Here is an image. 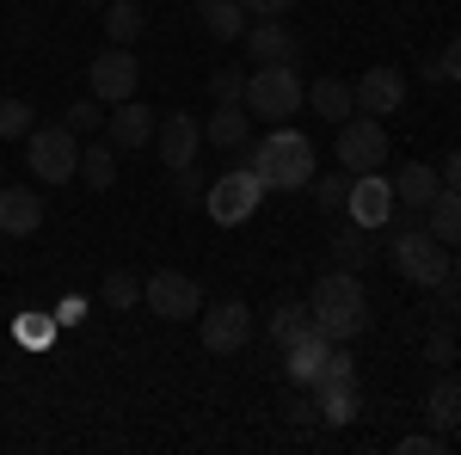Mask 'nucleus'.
Listing matches in <instances>:
<instances>
[{"label": "nucleus", "mask_w": 461, "mask_h": 455, "mask_svg": "<svg viewBox=\"0 0 461 455\" xmlns=\"http://www.w3.org/2000/svg\"><path fill=\"white\" fill-rule=\"evenodd\" d=\"M308 308H314V326L332 339V345H351V339L369 332V289H363V278L345 271V265H339V271H326V278L314 283Z\"/></svg>", "instance_id": "1"}, {"label": "nucleus", "mask_w": 461, "mask_h": 455, "mask_svg": "<svg viewBox=\"0 0 461 455\" xmlns=\"http://www.w3.org/2000/svg\"><path fill=\"white\" fill-rule=\"evenodd\" d=\"M247 167L258 173L265 191H308V178H314V141L302 136V130H289V123H277L271 136L252 141Z\"/></svg>", "instance_id": "2"}, {"label": "nucleus", "mask_w": 461, "mask_h": 455, "mask_svg": "<svg viewBox=\"0 0 461 455\" xmlns=\"http://www.w3.org/2000/svg\"><path fill=\"white\" fill-rule=\"evenodd\" d=\"M393 271L406 283H419V289H437L449 278V246L437 241L425 222L419 228H393Z\"/></svg>", "instance_id": "3"}, {"label": "nucleus", "mask_w": 461, "mask_h": 455, "mask_svg": "<svg viewBox=\"0 0 461 455\" xmlns=\"http://www.w3.org/2000/svg\"><path fill=\"white\" fill-rule=\"evenodd\" d=\"M25 167H32V178H43V185H68V178H80V136H74L68 123H37L32 136H25Z\"/></svg>", "instance_id": "4"}, {"label": "nucleus", "mask_w": 461, "mask_h": 455, "mask_svg": "<svg viewBox=\"0 0 461 455\" xmlns=\"http://www.w3.org/2000/svg\"><path fill=\"white\" fill-rule=\"evenodd\" d=\"M258 204H265V185H258L252 167H234V173H221L210 191H203V210H210V222H221V228H240L247 215H258Z\"/></svg>", "instance_id": "5"}, {"label": "nucleus", "mask_w": 461, "mask_h": 455, "mask_svg": "<svg viewBox=\"0 0 461 455\" xmlns=\"http://www.w3.org/2000/svg\"><path fill=\"white\" fill-rule=\"evenodd\" d=\"M308 105V86L295 68H252L247 74V111L252 117H295Z\"/></svg>", "instance_id": "6"}, {"label": "nucleus", "mask_w": 461, "mask_h": 455, "mask_svg": "<svg viewBox=\"0 0 461 455\" xmlns=\"http://www.w3.org/2000/svg\"><path fill=\"white\" fill-rule=\"evenodd\" d=\"M339 167L345 173H382L388 167V130H382V117H345L339 123Z\"/></svg>", "instance_id": "7"}, {"label": "nucleus", "mask_w": 461, "mask_h": 455, "mask_svg": "<svg viewBox=\"0 0 461 455\" xmlns=\"http://www.w3.org/2000/svg\"><path fill=\"white\" fill-rule=\"evenodd\" d=\"M197 339H203L210 357H234V350H247L252 345L247 302H215V308H203V314H197Z\"/></svg>", "instance_id": "8"}, {"label": "nucleus", "mask_w": 461, "mask_h": 455, "mask_svg": "<svg viewBox=\"0 0 461 455\" xmlns=\"http://www.w3.org/2000/svg\"><path fill=\"white\" fill-rule=\"evenodd\" d=\"M142 302H148V314H160V320H197L203 314V289H197V278H185V271H154L142 283Z\"/></svg>", "instance_id": "9"}, {"label": "nucleus", "mask_w": 461, "mask_h": 455, "mask_svg": "<svg viewBox=\"0 0 461 455\" xmlns=\"http://www.w3.org/2000/svg\"><path fill=\"white\" fill-rule=\"evenodd\" d=\"M136 80H142V68H136V56H130L123 43L99 50L93 68H86V86H93L99 105H123V99H136Z\"/></svg>", "instance_id": "10"}, {"label": "nucleus", "mask_w": 461, "mask_h": 455, "mask_svg": "<svg viewBox=\"0 0 461 455\" xmlns=\"http://www.w3.org/2000/svg\"><path fill=\"white\" fill-rule=\"evenodd\" d=\"M393 215V178L382 173H351V197H345V222H357V228H388Z\"/></svg>", "instance_id": "11"}, {"label": "nucleus", "mask_w": 461, "mask_h": 455, "mask_svg": "<svg viewBox=\"0 0 461 455\" xmlns=\"http://www.w3.org/2000/svg\"><path fill=\"white\" fill-rule=\"evenodd\" d=\"M197 141H203V130H197V117H191V111H167V117L154 123V154H160V167H167V173H178V167H191V160H197Z\"/></svg>", "instance_id": "12"}, {"label": "nucleus", "mask_w": 461, "mask_h": 455, "mask_svg": "<svg viewBox=\"0 0 461 455\" xmlns=\"http://www.w3.org/2000/svg\"><path fill=\"white\" fill-rule=\"evenodd\" d=\"M247 56H252V68H295L302 62V37L289 32L284 19H258L247 32Z\"/></svg>", "instance_id": "13"}, {"label": "nucleus", "mask_w": 461, "mask_h": 455, "mask_svg": "<svg viewBox=\"0 0 461 455\" xmlns=\"http://www.w3.org/2000/svg\"><path fill=\"white\" fill-rule=\"evenodd\" d=\"M357 93V111L363 117H393L406 105V74L400 68H363V80H351Z\"/></svg>", "instance_id": "14"}, {"label": "nucleus", "mask_w": 461, "mask_h": 455, "mask_svg": "<svg viewBox=\"0 0 461 455\" xmlns=\"http://www.w3.org/2000/svg\"><path fill=\"white\" fill-rule=\"evenodd\" d=\"M43 228V197L32 185H0V234L6 241H25Z\"/></svg>", "instance_id": "15"}, {"label": "nucleus", "mask_w": 461, "mask_h": 455, "mask_svg": "<svg viewBox=\"0 0 461 455\" xmlns=\"http://www.w3.org/2000/svg\"><path fill=\"white\" fill-rule=\"evenodd\" d=\"M154 111L148 105H136V99H123V105H111V117H105V141L117 148V154H130V148H148L154 141Z\"/></svg>", "instance_id": "16"}, {"label": "nucleus", "mask_w": 461, "mask_h": 455, "mask_svg": "<svg viewBox=\"0 0 461 455\" xmlns=\"http://www.w3.org/2000/svg\"><path fill=\"white\" fill-rule=\"evenodd\" d=\"M326 350H332V339L326 332H308V339H295V345H284V376H289V387H314V376H320V363H326Z\"/></svg>", "instance_id": "17"}, {"label": "nucleus", "mask_w": 461, "mask_h": 455, "mask_svg": "<svg viewBox=\"0 0 461 455\" xmlns=\"http://www.w3.org/2000/svg\"><path fill=\"white\" fill-rule=\"evenodd\" d=\"M437 191H443V173L425 167V160H406V167L393 173V204H400V210H425Z\"/></svg>", "instance_id": "18"}, {"label": "nucleus", "mask_w": 461, "mask_h": 455, "mask_svg": "<svg viewBox=\"0 0 461 455\" xmlns=\"http://www.w3.org/2000/svg\"><path fill=\"white\" fill-rule=\"evenodd\" d=\"M425 419H430V431L437 437H456V424H461V376H437L430 382V394H425Z\"/></svg>", "instance_id": "19"}, {"label": "nucleus", "mask_w": 461, "mask_h": 455, "mask_svg": "<svg viewBox=\"0 0 461 455\" xmlns=\"http://www.w3.org/2000/svg\"><path fill=\"white\" fill-rule=\"evenodd\" d=\"M308 105L320 111V117H332V123H345L357 111V93H351V80H339V74H320L314 86H308Z\"/></svg>", "instance_id": "20"}, {"label": "nucleus", "mask_w": 461, "mask_h": 455, "mask_svg": "<svg viewBox=\"0 0 461 455\" xmlns=\"http://www.w3.org/2000/svg\"><path fill=\"white\" fill-rule=\"evenodd\" d=\"M197 19H203V32L221 37V43L247 37V6H240V0H197Z\"/></svg>", "instance_id": "21"}, {"label": "nucleus", "mask_w": 461, "mask_h": 455, "mask_svg": "<svg viewBox=\"0 0 461 455\" xmlns=\"http://www.w3.org/2000/svg\"><path fill=\"white\" fill-rule=\"evenodd\" d=\"M247 130H252L247 105H215L210 123H203V141L210 148H247Z\"/></svg>", "instance_id": "22"}, {"label": "nucleus", "mask_w": 461, "mask_h": 455, "mask_svg": "<svg viewBox=\"0 0 461 455\" xmlns=\"http://www.w3.org/2000/svg\"><path fill=\"white\" fill-rule=\"evenodd\" d=\"M425 228L443 246H461V191H449V185H443V191L430 197V204H425Z\"/></svg>", "instance_id": "23"}, {"label": "nucleus", "mask_w": 461, "mask_h": 455, "mask_svg": "<svg viewBox=\"0 0 461 455\" xmlns=\"http://www.w3.org/2000/svg\"><path fill=\"white\" fill-rule=\"evenodd\" d=\"M80 185L86 191H111L117 185V148L111 141H86L80 148Z\"/></svg>", "instance_id": "24"}, {"label": "nucleus", "mask_w": 461, "mask_h": 455, "mask_svg": "<svg viewBox=\"0 0 461 455\" xmlns=\"http://www.w3.org/2000/svg\"><path fill=\"white\" fill-rule=\"evenodd\" d=\"M99 19H105V37H111V43H123V50L148 32V19H142V6H136V0H105V13H99Z\"/></svg>", "instance_id": "25"}, {"label": "nucleus", "mask_w": 461, "mask_h": 455, "mask_svg": "<svg viewBox=\"0 0 461 455\" xmlns=\"http://www.w3.org/2000/svg\"><path fill=\"white\" fill-rule=\"evenodd\" d=\"M265 332H271L277 345H295V339H308V332H314V308H308V302H277Z\"/></svg>", "instance_id": "26"}, {"label": "nucleus", "mask_w": 461, "mask_h": 455, "mask_svg": "<svg viewBox=\"0 0 461 455\" xmlns=\"http://www.w3.org/2000/svg\"><path fill=\"white\" fill-rule=\"evenodd\" d=\"M314 406H320V424H351V419H357V382L320 387V394H314Z\"/></svg>", "instance_id": "27"}, {"label": "nucleus", "mask_w": 461, "mask_h": 455, "mask_svg": "<svg viewBox=\"0 0 461 455\" xmlns=\"http://www.w3.org/2000/svg\"><path fill=\"white\" fill-rule=\"evenodd\" d=\"M308 191H314V204L326 215H339V210H345V197H351V173H345V167H339V173H314V178H308Z\"/></svg>", "instance_id": "28"}, {"label": "nucleus", "mask_w": 461, "mask_h": 455, "mask_svg": "<svg viewBox=\"0 0 461 455\" xmlns=\"http://www.w3.org/2000/svg\"><path fill=\"white\" fill-rule=\"evenodd\" d=\"M332 259H339L345 271H357V265H369V228H357V222H345V228L332 234Z\"/></svg>", "instance_id": "29"}, {"label": "nucleus", "mask_w": 461, "mask_h": 455, "mask_svg": "<svg viewBox=\"0 0 461 455\" xmlns=\"http://www.w3.org/2000/svg\"><path fill=\"white\" fill-rule=\"evenodd\" d=\"M37 130V111L25 99H0V141H25Z\"/></svg>", "instance_id": "30"}, {"label": "nucleus", "mask_w": 461, "mask_h": 455, "mask_svg": "<svg viewBox=\"0 0 461 455\" xmlns=\"http://www.w3.org/2000/svg\"><path fill=\"white\" fill-rule=\"evenodd\" d=\"M99 302H105V308H136V302H142V278H130V271H111V278L99 283Z\"/></svg>", "instance_id": "31"}, {"label": "nucleus", "mask_w": 461, "mask_h": 455, "mask_svg": "<svg viewBox=\"0 0 461 455\" xmlns=\"http://www.w3.org/2000/svg\"><path fill=\"white\" fill-rule=\"evenodd\" d=\"M62 123H68L74 136H99V130H105V105H99V99H74V105L62 111Z\"/></svg>", "instance_id": "32"}, {"label": "nucleus", "mask_w": 461, "mask_h": 455, "mask_svg": "<svg viewBox=\"0 0 461 455\" xmlns=\"http://www.w3.org/2000/svg\"><path fill=\"white\" fill-rule=\"evenodd\" d=\"M210 93H215V105H247V68H215Z\"/></svg>", "instance_id": "33"}, {"label": "nucleus", "mask_w": 461, "mask_h": 455, "mask_svg": "<svg viewBox=\"0 0 461 455\" xmlns=\"http://www.w3.org/2000/svg\"><path fill=\"white\" fill-rule=\"evenodd\" d=\"M284 419L295 424V431H314V424H320V406H314V387H289V400H284Z\"/></svg>", "instance_id": "34"}, {"label": "nucleus", "mask_w": 461, "mask_h": 455, "mask_svg": "<svg viewBox=\"0 0 461 455\" xmlns=\"http://www.w3.org/2000/svg\"><path fill=\"white\" fill-rule=\"evenodd\" d=\"M425 357L437 363V369H443V363H456V326H449V320H437V326H430Z\"/></svg>", "instance_id": "35"}, {"label": "nucleus", "mask_w": 461, "mask_h": 455, "mask_svg": "<svg viewBox=\"0 0 461 455\" xmlns=\"http://www.w3.org/2000/svg\"><path fill=\"white\" fill-rule=\"evenodd\" d=\"M443 450H449V437H437V431H412L393 443V455H443Z\"/></svg>", "instance_id": "36"}, {"label": "nucleus", "mask_w": 461, "mask_h": 455, "mask_svg": "<svg viewBox=\"0 0 461 455\" xmlns=\"http://www.w3.org/2000/svg\"><path fill=\"white\" fill-rule=\"evenodd\" d=\"M50 332H56V326H43V314H37V308H25V314H19V339H25V345H43Z\"/></svg>", "instance_id": "37"}, {"label": "nucleus", "mask_w": 461, "mask_h": 455, "mask_svg": "<svg viewBox=\"0 0 461 455\" xmlns=\"http://www.w3.org/2000/svg\"><path fill=\"white\" fill-rule=\"evenodd\" d=\"M240 6H247L252 19H284V13L295 6V0H240Z\"/></svg>", "instance_id": "38"}, {"label": "nucleus", "mask_w": 461, "mask_h": 455, "mask_svg": "<svg viewBox=\"0 0 461 455\" xmlns=\"http://www.w3.org/2000/svg\"><path fill=\"white\" fill-rule=\"evenodd\" d=\"M173 191L185 197V204H197V173H191V167H178V173H173Z\"/></svg>", "instance_id": "39"}, {"label": "nucleus", "mask_w": 461, "mask_h": 455, "mask_svg": "<svg viewBox=\"0 0 461 455\" xmlns=\"http://www.w3.org/2000/svg\"><path fill=\"white\" fill-rule=\"evenodd\" d=\"M437 173H443L449 191H461V148H456V154H443V167H437Z\"/></svg>", "instance_id": "40"}, {"label": "nucleus", "mask_w": 461, "mask_h": 455, "mask_svg": "<svg viewBox=\"0 0 461 455\" xmlns=\"http://www.w3.org/2000/svg\"><path fill=\"white\" fill-rule=\"evenodd\" d=\"M437 62H443V74H449V80H461V37L443 50V56H437Z\"/></svg>", "instance_id": "41"}, {"label": "nucleus", "mask_w": 461, "mask_h": 455, "mask_svg": "<svg viewBox=\"0 0 461 455\" xmlns=\"http://www.w3.org/2000/svg\"><path fill=\"white\" fill-rule=\"evenodd\" d=\"M449 278H456V283H461V252H456V259H449Z\"/></svg>", "instance_id": "42"}, {"label": "nucleus", "mask_w": 461, "mask_h": 455, "mask_svg": "<svg viewBox=\"0 0 461 455\" xmlns=\"http://www.w3.org/2000/svg\"><path fill=\"white\" fill-rule=\"evenodd\" d=\"M456 443H461V424H456Z\"/></svg>", "instance_id": "43"}]
</instances>
